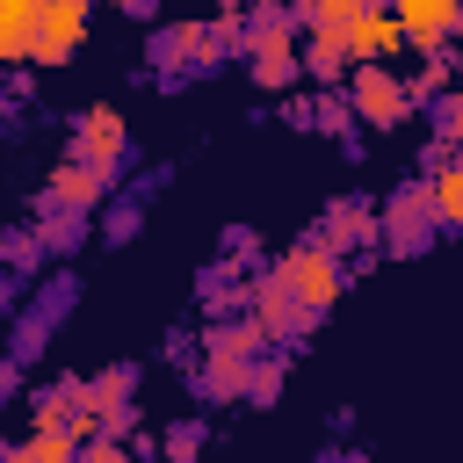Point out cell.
<instances>
[{
  "label": "cell",
  "mask_w": 463,
  "mask_h": 463,
  "mask_svg": "<svg viewBox=\"0 0 463 463\" xmlns=\"http://www.w3.org/2000/svg\"><path fill=\"white\" fill-rule=\"evenodd\" d=\"M72 449H80V441H72V434H65V427H51V434H36V441H22V449H14V456H22V463H65V456H72Z\"/></svg>",
  "instance_id": "13"
},
{
  "label": "cell",
  "mask_w": 463,
  "mask_h": 463,
  "mask_svg": "<svg viewBox=\"0 0 463 463\" xmlns=\"http://www.w3.org/2000/svg\"><path fill=\"white\" fill-rule=\"evenodd\" d=\"M441 87H449V65H441V58H427V65H420V80H412L405 94L420 101V94H441Z\"/></svg>",
  "instance_id": "16"
},
{
  "label": "cell",
  "mask_w": 463,
  "mask_h": 463,
  "mask_svg": "<svg viewBox=\"0 0 463 463\" xmlns=\"http://www.w3.org/2000/svg\"><path fill=\"white\" fill-rule=\"evenodd\" d=\"M87 43V0H36V36H29V58L36 65H58Z\"/></svg>",
  "instance_id": "1"
},
{
  "label": "cell",
  "mask_w": 463,
  "mask_h": 463,
  "mask_svg": "<svg viewBox=\"0 0 463 463\" xmlns=\"http://www.w3.org/2000/svg\"><path fill=\"white\" fill-rule=\"evenodd\" d=\"M456 29H463V0H456Z\"/></svg>",
  "instance_id": "18"
},
{
  "label": "cell",
  "mask_w": 463,
  "mask_h": 463,
  "mask_svg": "<svg viewBox=\"0 0 463 463\" xmlns=\"http://www.w3.org/2000/svg\"><path fill=\"white\" fill-rule=\"evenodd\" d=\"M282 289H297V304H304V311H318V304L340 289V275H333V253H318V246H297V253L282 260Z\"/></svg>",
  "instance_id": "2"
},
{
  "label": "cell",
  "mask_w": 463,
  "mask_h": 463,
  "mask_svg": "<svg viewBox=\"0 0 463 463\" xmlns=\"http://www.w3.org/2000/svg\"><path fill=\"white\" fill-rule=\"evenodd\" d=\"M362 7H369V0H311V22H318V29H340V36H347Z\"/></svg>",
  "instance_id": "14"
},
{
  "label": "cell",
  "mask_w": 463,
  "mask_h": 463,
  "mask_svg": "<svg viewBox=\"0 0 463 463\" xmlns=\"http://www.w3.org/2000/svg\"><path fill=\"white\" fill-rule=\"evenodd\" d=\"M427 203H434V217H441V224H463V159H449V166L434 174Z\"/></svg>",
  "instance_id": "9"
},
{
  "label": "cell",
  "mask_w": 463,
  "mask_h": 463,
  "mask_svg": "<svg viewBox=\"0 0 463 463\" xmlns=\"http://www.w3.org/2000/svg\"><path fill=\"white\" fill-rule=\"evenodd\" d=\"M80 159H87V166H116V159H123V116H116V109H87V123H80Z\"/></svg>",
  "instance_id": "5"
},
{
  "label": "cell",
  "mask_w": 463,
  "mask_h": 463,
  "mask_svg": "<svg viewBox=\"0 0 463 463\" xmlns=\"http://www.w3.org/2000/svg\"><path fill=\"white\" fill-rule=\"evenodd\" d=\"M123 398H130V376L116 369V376H101V383L87 391V412H94V420H109V427H123V420H130V405H123Z\"/></svg>",
  "instance_id": "8"
},
{
  "label": "cell",
  "mask_w": 463,
  "mask_h": 463,
  "mask_svg": "<svg viewBox=\"0 0 463 463\" xmlns=\"http://www.w3.org/2000/svg\"><path fill=\"white\" fill-rule=\"evenodd\" d=\"M29 36H36V0H0V65L29 58Z\"/></svg>",
  "instance_id": "7"
},
{
  "label": "cell",
  "mask_w": 463,
  "mask_h": 463,
  "mask_svg": "<svg viewBox=\"0 0 463 463\" xmlns=\"http://www.w3.org/2000/svg\"><path fill=\"white\" fill-rule=\"evenodd\" d=\"M311 72H318V80H340V72H347V36H340V29H318V43H311Z\"/></svg>",
  "instance_id": "12"
},
{
  "label": "cell",
  "mask_w": 463,
  "mask_h": 463,
  "mask_svg": "<svg viewBox=\"0 0 463 463\" xmlns=\"http://www.w3.org/2000/svg\"><path fill=\"white\" fill-rule=\"evenodd\" d=\"M391 14H398V29L405 36H420V43H434V36H449L456 29V0H383Z\"/></svg>",
  "instance_id": "6"
},
{
  "label": "cell",
  "mask_w": 463,
  "mask_h": 463,
  "mask_svg": "<svg viewBox=\"0 0 463 463\" xmlns=\"http://www.w3.org/2000/svg\"><path fill=\"white\" fill-rule=\"evenodd\" d=\"M354 109H362L369 123H398V116L412 109V94H405L376 58H362V72H354Z\"/></svg>",
  "instance_id": "3"
},
{
  "label": "cell",
  "mask_w": 463,
  "mask_h": 463,
  "mask_svg": "<svg viewBox=\"0 0 463 463\" xmlns=\"http://www.w3.org/2000/svg\"><path fill=\"white\" fill-rule=\"evenodd\" d=\"M326 239H333V246H354V239H369V217H362V210H333V217H326Z\"/></svg>",
  "instance_id": "15"
},
{
  "label": "cell",
  "mask_w": 463,
  "mask_h": 463,
  "mask_svg": "<svg viewBox=\"0 0 463 463\" xmlns=\"http://www.w3.org/2000/svg\"><path fill=\"white\" fill-rule=\"evenodd\" d=\"M65 203H94L101 195V166H87V159H72V166H58V181H51Z\"/></svg>",
  "instance_id": "11"
},
{
  "label": "cell",
  "mask_w": 463,
  "mask_h": 463,
  "mask_svg": "<svg viewBox=\"0 0 463 463\" xmlns=\"http://www.w3.org/2000/svg\"><path fill=\"white\" fill-rule=\"evenodd\" d=\"M253 80H260V87H282V80H297V51H289L282 36H268V43L253 51Z\"/></svg>",
  "instance_id": "10"
},
{
  "label": "cell",
  "mask_w": 463,
  "mask_h": 463,
  "mask_svg": "<svg viewBox=\"0 0 463 463\" xmlns=\"http://www.w3.org/2000/svg\"><path fill=\"white\" fill-rule=\"evenodd\" d=\"M123 7H152V0H123Z\"/></svg>",
  "instance_id": "19"
},
{
  "label": "cell",
  "mask_w": 463,
  "mask_h": 463,
  "mask_svg": "<svg viewBox=\"0 0 463 463\" xmlns=\"http://www.w3.org/2000/svg\"><path fill=\"white\" fill-rule=\"evenodd\" d=\"M398 43H405V29H398V14L376 7V0H369V7L354 14V29H347V58H391Z\"/></svg>",
  "instance_id": "4"
},
{
  "label": "cell",
  "mask_w": 463,
  "mask_h": 463,
  "mask_svg": "<svg viewBox=\"0 0 463 463\" xmlns=\"http://www.w3.org/2000/svg\"><path fill=\"white\" fill-rule=\"evenodd\" d=\"M441 130H449V137H463V101H449V109H441Z\"/></svg>",
  "instance_id": "17"
}]
</instances>
